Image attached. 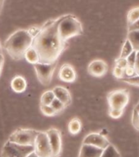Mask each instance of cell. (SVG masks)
<instances>
[{
	"mask_svg": "<svg viewBox=\"0 0 139 157\" xmlns=\"http://www.w3.org/2000/svg\"><path fill=\"white\" fill-rule=\"evenodd\" d=\"M61 17L46 22L33 39L32 47L39 52L40 62H56L65 49L66 43L61 39L57 29Z\"/></svg>",
	"mask_w": 139,
	"mask_h": 157,
	"instance_id": "cell-1",
	"label": "cell"
},
{
	"mask_svg": "<svg viewBox=\"0 0 139 157\" xmlns=\"http://www.w3.org/2000/svg\"><path fill=\"white\" fill-rule=\"evenodd\" d=\"M33 39L27 29H18L5 41L4 48L12 59L20 61L24 59L25 51L32 46Z\"/></svg>",
	"mask_w": 139,
	"mask_h": 157,
	"instance_id": "cell-2",
	"label": "cell"
},
{
	"mask_svg": "<svg viewBox=\"0 0 139 157\" xmlns=\"http://www.w3.org/2000/svg\"><path fill=\"white\" fill-rule=\"evenodd\" d=\"M58 34L64 43L73 37L83 34V26L81 22L72 15H66L61 17L59 21Z\"/></svg>",
	"mask_w": 139,
	"mask_h": 157,
	"instance_id": "cell-3",
	"label": "cell"
},
{
	"mask_svg": "<svg viewBox=\"0 0 139 157\" xmlns=\"http://www.w3.org/2000/svg\"><path fill=\"white\" fill-rule=\"evenodd\" d=\"M39 131L31 128H18L10 135L7 141L22 146H34Z\"/></svg>",
	"mask_w": 139,
	"mask_h": 157,
	"instance_id": "cell-4",
	"label": "cell"
},
{
	"mask_svg": "<svg viewBox=\"0 0 139 157\" xmlns=\"http://www.w3.org/2000/svg\"><path fill=\"white\" fill-rule=\"evenodd\" d=\"M33 151V146H22L7 141L2 148L1 157H26Z\"/></svg>",
	"mask_w": 139,
	"mask_h": 157,
	"instance_id": "cell-5",
	"label": "cell"
},
{
	"mask_svg": "<svg viewBox=\"0 0 139 157\" xmlns=\"http://www.w3.org/2000/svg\"><path fill=\"white\" fill-rule=\"evenodd\" d=\"M56 66V62L46 63V62H40L34 65V71L36 72L37 78L43 85H49L52 79V76Z\"/></svg>",
	"mask_w": 139,
	"mask_h": 157,
	"instance_id": "cell-6",
	"label": "cell"
},
{
	"mask_svg": "<svg viewBox=\"0 0 139 157\" xmlns=\"http://www.w3.org/2000/svg\"><path fill=\"white\" fill-rule=\"evenodd\" d=\"M107 101L110 109L124 110L129 102V93L125 89L112 91L107 95Z\"/></svg>",
	"mask_w": 139,
	"mask_h": 157,
	"instance_id": "cell-7",
	"label": "cell"
},
{
	"mask_svg": "<svg viewBox=\"0 0 139 157\" xmlns=\"http://www.w3.org/2000/svg\"><path fill=\"white\" fill-rule=\"evenodd\" d=\"M34 151L39 157H52V148L46 132H39L34 143Z\"/></svg>",
	"mask_w": 139,
	"mask_h": 157,
	"instance_id": "cell-8",
	"label": "cell"
},
{
	"mask_svg": "<svg viewBox=\"0 0 139 157\" xmlns=\"http://www.w3.org/2000/svg\"><path fill=\"white\" fill-rule=\"evenodd\" d=\"M51 146L52 157H59L61 152V134L56 128H50L46 131Z\"/></svg>",
	"mask_w": 139,
	"mask_h": 157,
	"instance_id": "cell-9",
	"label": "cell"
},
{
	"mask_svg": "<svg viewBox=\"0 0 139 157\" xmlns=\"http://www.w3.org/2000/svg\"><path fill=\"white\" fill-rule=\"evenodd\" d=\"M83 144H88L98 147L101 149H105L108 145H110V142L105 136L98 132H91L84 137L83 141Z\"/></svg>",
	"mask_w": 139,
	"mask_h": 157,
	"instance_id": "cell-10",
	"label": "cell"
},
{
	"mask_svg": "<svg viewBox=\"0 0 139 157\" xmlns=\"http://www.w3.org/2000/svg\"><path fill=\"white\" fill-rule=\"evenodd\" d=\"M108 66L105 61L101 59L93 60L88 66V74L94 77H102L107 72Z\"/></svg>",
	"mask_w": 139,
	"mask_h": 157,
	"instance_id": "cell-11",
	"label": "cell"
},
{
	"mask_svg": "<svg viewBox=\"0 0 139 157\" xmlns=\"http://www.w3.org/2000/svg\"><path fill=\"white\" fill-rule=\"evenodd\" d=\"M59 78L66 83H73L76 79V72L70 64H64L61 66L58 75Z\"/></svg>",
	"mask_w": 139,
	"mask_h": 157,
	"instance_id": "cell-12",
	"label": "cell"
},
{
	"mask_svg": "<svg viewBox=\"0 0 139 157\" xmlns=\"http://www.w3.org/2000/svg\"><path fill=\"white\" fill-rule=\"evenodd\" d=\"M52 92L55 95V98L61 101L66 107L71 105L72 98L70 91L67 88H64L62 86H56L52 89Z\"/></svg>",
	"mask_w": 139,
	"mask_h": 157,
	"instance_id": "cell-13",
	"label": "cell"
},
{
	"mask_svg": "<svg viewBox=\"0 0 139 157\" xmlns=\"http://www.w3.org/2000/svg\"><path fill=\"white\" fill-rule=\"evenodd\" d=\"M102 151L101 148L83 143L79 150V157H100Z\"/></svg>",
	"mask_w": 139,
	"mask_h": 157,
	"instance_id": "cell-14",
	"label": "cell"
},
{
	"mask_svg": "<svg viewBox=\"0 0 139 157\" xmlns=\"http://www.w3.org/2000/svg\"><path fill=\"white\" fill-rule=\"evenodd\" d=\"M11 87L14 93H22L26 90L27 82L23 76L16 75L12 78Z\"/></svg>",
	"mask_w": 139,
	"mask_h": 157,
	"instance_id": "cell-15",
	"label": "cell"
},
{
	"mask_svg": "<svg viewBox=\"0 0 139 157\" xmlns=\"http://www.w3.org/2000/svg\"><path fill=\"white\" fill-rule=\"evenodd\" d=\"M24 58L26 60L27 62H29L32 65L39 63L40 61L39 52H37V50L34 48V47L32 46L29 47V48L25 51L24 54Z\"/></svg>",
	"mask_w": 139,
	"mask_h": 157,
	"instance_id": "cell-16",
	"label": "cell"
},
{
	"mask_svg": "<svg viewBox=\"0 0 139 157\" xmlns=\"http://www.w3.org/2000/svg\"><path fill=\"white\" fill-rule=\"evenodd\" d=\"M82 128V124L78 118H73L68 124V131L72 135L78 134Z\"/></svg>",
	"mask_w": 139,
	"mask_h": 157,
	"instance_id": "cell-17",
	"label": "cell"
},
{
	"mask_svg": "<svg viewBox=\"0 0 139 157\" xmlns=\"http://www.w3.org/2000/svg\"><path fill=\"white\" fill-rule=\"evenodd\" d=\"M128 39L132 44L133 50L136 52L139 51V29L130 30L128 33Z\"/></svg>",
	"mask_w": 139,
	"mask_h": 157,
	"instance_id": "cell-18",
	"label": "cell"
},
{
	"mask_svg": "<svg viewBox=\"0 0 139 157\" xmlns=\"http://www.w3.org/2000/svg\"><path fill=\"white\" fill-rule=\"evenodd\" d=\"M100 157H121V155L118 150L113 145L110 144L105 149H103Z\"/></svg>",
	"mask_w": 139,
	"mask_h": 157,
	"instance_id": "cell-19",
	"label": "cell"
},
{
	"mask_svg": "<svg viewBox=\"0 0 139 157\" xmlns=\"http://www.w3.org/2000/svg\"><path fill=\"white\" fill-rule=\"evenodd\" d=\"M55 99V95H54L52 90L45 91L41 96L40 98V104L43 105H51L52 101Z\"/></svg>",
	"mask_w": 139,
	"mask_h": 157,
	"instance_id": "cell-20",
	"label": "cell"
},
{
	"mask_svg": "<svg viewBox=\"0 0 139 157\" xmlns=\"http://www.w3.org/2000/svg\"><path fill=\"white\" fill-rule=\"evenodd\" d=\"M133 51H134V50H133V48L132 44H131L129 40L127 39H126V41L125 42V44H124V46H123L121 52H120V57L127 58L128 56H129L130 54L132 53Z\"/></svg>",
	"mask_w": 139,
	"mask_h": 157,
	"instance_id": "cell-21",
	"label": "cell"
},
{
	"mask_svg": "<svg viewBox=\"0 0 139 157\" xmlns=\"http://www.w3.org/2000/svg\"><path fill=\"white\" fill-rule=\"evenodd\" d=\"M129 25L133 24L139 20V7H134L129 12L127 16Z\"/></svg>",
	"mask_w": 139,
	"mask_h": 157,
	"instance_id": "cell-22",
	"label": "cell"
},
{
	"mask_svg": "<svg viewBox=\"0 0 139 157\" xmlns=\"http://www.w3.org/2000/svg\"><path fill=\"white\" fill-rule=\"evenodd\" d=\"M132 124L133 127L139 131V102L135 105L132 116Z\"/></svg>",
	"mask_w": 139,
	"mask_h": 157,
	"instance_id": "cell-23",
	"label": "cell"
},
{
	"mask_svg": "<svg viewBox=\"0 0 139 157\" xmlns=\"http://www.w3.org/2000/svg\"><path fill=\"white\" fill-rule=\"evenodd\" d=\"M40 110H41V112L44 115L49 116V117L54 116V115H56L57 114L50 105H43V104H40Z\"/></svg>",
	"mask_w": 139,
	"mask_h": 157,
	"instance_id": "cell-24",
	"label": "cell"
},
{
	"mask_svg": "<svg viewBox=\"0 0 139 157\" xmlns=\"http://www.w3.org/2000/svg\"><path fill=\"white\" fill-rule=\"evenodd\" d=\"M51 105L52 107L53 108L54 110H55L57 114L61 112V111H62V110L66 107V105H64L61 101H59L58 99H56V98H55V99L52 101V102L51 103V105Z\"/></svg>",
	"mask_w": 139,
	"mask_h": 157,
	"instance_id": "cell-25",
	"label": "cell"
},
{
	"mask_svg": "<svg viewBox=\"0 0 139 157\" xmlns=\"http://www.w3.org/2000/svg\"><path fill=\"white\" fill-rule=\"evenodd\" d=\"M123 81L125 83H129L130 85L137 86L139 87V75H135L133 77H129V78H123Z\"/></svg>",
	"mask_w": 139,
	"mask_h": 157,
	"instance_id": "cell-26",
	"label": "cell"
},
{
	"mask_svg": "<svg viewBox=\"0 0 139 157\" xmlns=\"http://www.w3.org/2000/svg\"><path fill=\"white\" fill-rule=\"evenodd\" d=\"M113 75L115 76V78H121V79H122V78L125 77L124 69L115 66V67H114V69H113Z\"/></svg>",
	"mask_w": 139,
	"mask_h": 157,
	"instance_id": "cell-27",
	"label": "cell"
},
{
	"mask_svg": "<svg viewBox=\"0 0 139 157\" xmlns=\"http://www.w3.org/2000/svg\"><path fill=\"white\" fill-rule=\"evenodd\" d=\"M124 72H125V77L124 78H129V77H133L135 75H137L133 66H128L127 67H125L124 69Z\"/></svg>",
	"mask_w": 139,
	"mask_h": 157,
	"instance_id": "cell-28",
	"label": "cell"
},
{
	"mask_svg": "<svg viewBox=\"0 0 139 157\" xmlns=\"http://www.w3.org/2000/svg\"><path fill=\"white\" fill-rule=\"evenodd\" d=\"M123 112L124 110H117V109H110V111H109V115L111 118L113 119H119L122 116Z\"/></svg>",
	"mask_w": 139,
	"mask_h": 157,
	"instance_id": "cell-29",
	"label": "cell"
},
{
	"mask_svg": "<svg viewBox=\"0 0 139 157\" xmlns=\"http://www.w3.org/2000/svg\"><path fill=\"white\" fill-rule=\"evenodd\" d=\"M136 56H137V52L136 51H133L132 53L130 54L129 56H128L127 58H126L128 66H134L135 61H136Z\"/></svg>",
	"mask_w": 139,
	"mask_h": 157,
	"instance_id": "cell-30",
	"label": "cell"
},
{
	"mask_svg": "<svg viewBox=\"0 0 139 157\" xmlns=\"http://www.w3.org/2000/svg\"><path fill=\"white\" fill-rule=\"evenodd\" d=\"M115 66H118V67H120V68L125 69V67H127L128 66L127 60H126V58L119 57V58L115 61Z\"/></svg>",
	"mask_w": 139,
	"mask_h": 157,
	"instance_id": "cell-31",
	"label": "cell"
},
{
	"mask_svg": "<svg viewBox=\"0 0 139 157\" xmlns=\"http://www.w3.org/2000/svg\"><path fill=\"white\" fill-rule=\"evenodd\" d=\"M40 29H41V28H38V27H31V28H29V29H27V30H28V32H29L30 35L34 37L39 34V31H40Z\"/></svg>",
	"mask_w": 139,
	"mask_h": 157,
	"instance_id": "cell-32",
	"label": "cell"
},
{
	"mask_svg": "<svg viewBox=\"0 0 139 157\" xmlns=\"http://www.w3.org/2000/svg\"><path fill=\"white\" fill-rule=\"evenodd\" d=\"M134 69L136 71V74L139 75V51L137 52V56H136V61L134 64Z\"/></svg>",
	"mask_w": 139,
	"mask_h": 157,
	"instance_id": "cell-33",
	"label": "cell"
},
{
	"mask_svg": "<svg viewBox=\"0 0 139 157\" xmlns=\"http://www.w3.org/2000/svg\"><path fill=\"white\" fill-rule=\"evenodd\" d=\"M135 29H139V20L135 22V23H133V24L130 25L129 31H130V30H135Z\"/></svg>",
	"mask_w": 139,
	"mask_h": 157,
	"instance_id": "cell-34",
	"label": "cell"
},
{
	"mask_svg": "<svg viewBox=\"0 0 139 157\" xmlns=\"http://www.w3.org/2000/svg\"><path fill=\"white\" fill-rule=\"evenodd\" d=\"M3 64H4V56L2 53H0V75H1V73H2Z\"/></svg>",
	"mask_w": 139,
	"mask_h": 157,
	"instance_id": "cell-35",
	"label": "cell"
},
{
	"mask_svg": "<svg viewBox=\"0 0 139 157\" xmlns=\"http://www.w3.org/2000/svg\"><path fill=\"white\" fill-rule=\"evenodd\" d=\"M26 157H39V156L36 154V153H35V152L34 151H33L30 152V153H29V154Z\"/></svg>",
	"mask_w": 139,
	"mask_h": 157,
	"instance_id": "cell-36",
	"label": "cell"
},
{
	"mask_svg": "<svg viewBox=\"0 0 139 157\" xmlns=\"http://www.w3.org/2000/svg\"><path fill=\"white\" fill-rule=\"evenodd\" d=\"M5 0H0V12L2 11V6H3V3H4Z\"/></svg>",
	"mask_w": 139,
	"mask_h": 157,
	"instance_id": "cell-37",
	"label": "cell"
},
{
	"mask_svg": "<svg viewBox=\"0 0 139 157\" xmlns=\"http://www.w3.org/2000/svg\"><path fill=\"white\" fill-rule=\"evenodd\" d=\"M0 53H2V46H1V44H0Z\"/></svg>",
	"mask_w": 139,
	"mask_h": 157,
	"instance_id": "cell-38",
	"label": "cell"
}]
</instances>
